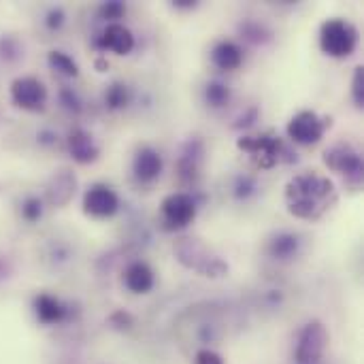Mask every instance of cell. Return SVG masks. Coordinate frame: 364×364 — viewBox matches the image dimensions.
Segmentation results:
<instances>
[{
    "mask_svg": "<svg viewBox=\"0 0 364 364\" xmlns=\"http://www.w3.org/2000/svg\"><path fill=\"white\" fill-rule=\"evenodd\" d=\"M284 196L290 215L305 222H318L337 203V190L333 179L316 171L294 175L288 181Z\"/></svg>",
    "mask_w": 364,
    "mask_h": 364,
    "instance_id": "1",
    "label": "cell"
},
{
    "mask_svg": "<svg viewBox=\"0 0 364 364\" xmlns=\"http://www.w3.org/2000/svg\"><path fill=\"white\" fill-rule=\"evenodd\" d=\"M237 147L247 154L252 164L260 171H271L282 162H292L288 156V147L284 139L275 132H256V134H243L237 141Z\"/></svg>",
    "mask_w": 364,
    "mask_h": 364,
    "instance_id": "2",
    "label": "cell"
},
{
    "mask_svg": "<svg viewBox=\"0 0 364 364\" xmlns=\"http://www.w3.org/2000/svg\"><path fill=\"white\" fill-rule=\"evenodd\" d=\"M358 47V30L343 17H331L320 26V49L335 60L350 58Z\"/></svg>",
    "mask_w": 364,
    "mask_h": 364,
    "instance_id": "3",
    "label": "cell"
},
{
    "mask_svg": "<svg viewBox=\"0 0 364 364\" xmlns=\"http://www.w3.org/2000/svg\"><path fill=\"white\" fill-rule=\"evenodd\" d=\"M198 215V203L188 192H173L160 203L158 224L164 232H181L194 224Z\"/></svg>",
    "mask_w": 364,
    "mask_h": 364,
    "instance_id": "4",
    "label": "cell"
},
{
    "mask_svg": "<svg viewBox=\"0 0 364 364\" xmlns=\"http://www.w3.org/2000/svg\"><path fill=\"white\" fill-rule=\"evenodd\" d=\"M328 128H331V117H322L320 113H316L311 109H303L290 117L286 132L294 145L314 147L324 139Z\"/></svg>",
    "mask_w": 364,
    "mask_h": 364,
    "instance_id": "5",
    "label": "cell"
},
{
    "mask_svg": "<svg viewBox=\"0 0 364 364\" xmlns=\"http://www.w3.org/2000/svg\"><path fill=\"white\" fill-rule=\"evenodd\" d=\"M11 102L26 113H43L49 102L47 85L34 75H21L11 81L9 87Z\"/></svg>",
    "mask_w": 364,
    "mask_h": 364,
    "instance_id": "6",
    "label": "cell"
},
{
    "mask_svg": "<svg viewBox=\"0 0 364 364\" xmlns=\"http://www.w3.org/2000/svg\"><path fill=\"white\" fill-rule=\"evenodd\" d=\"M328 341L331 335L326 331V326L320 320H311L307 322L299 337H296V346H294V360L299 364H316L320 363L328 350Z\"/></svg>",
    "mask_w": 364,
    "mask_h": 364,
    "instance_id": "7",
    "label": "cell"
},
{
    "mask_svg": "<svg viewBox=\"0 0 364 364\" xmlns=\"http://www.w3.org/2000/svg\"><path fill=\"white\" fill-rule=\"evenodd\" d=\"M324 164L337 173L343 175L352 186H360L364 175V162L360 151L350 143H335L324 151Z\"/></svg>",
    "mask_w": 364,
    "mask_h": 364,
    "instance_id": "8",
    "label": "cell"
},
{
    "mask_svg": "<svg viewBox=\"0 0 364 364\" xmlns=\"http://www.w3.org/2000/svg\"><path fill=\"white\" fill-rule=\"evenodd\" d=\"M83 213L92 220H111L119 213L122 200L113 186L96 181L83 192Z\"/></svg>",
    "mask_w": 364,
    "mask_h": 364,
    "instance_id": "9",
    "label": "cell"
},
{
    "mask_svg": "<svg viewBox=\"0 0 364 364\" xmlns=\"http://www.w3.org/2000/svg\"><path fill=\"white\" fill-rule=\"evenodd\" d=\"M32 316L41 326H60L70 318V305L51 292H38L32 296Z\"/></svg>",
    "mask_w": 364,
    "mask_h": 364,
    "instance_id": "10",
    "label": "cell"
},
{
    "mask_svg": "<svg viewBox=\"0 0 364 364\" xmlns=\"http://www.w3.org/2000/svg\"><path fill=\"white\" fill-rule=\"evenodd\" d=\"M164 171L162 154L151 145H141L132 156V177L139 183H154Z\"/></svg>",
    "mask_w": 364,
    "mask_h": 364,
    "instance_id": "11",
    "label": "cell"
},
{
    "mask_svg": "<svg viewBox=\"0 0 364 364\" xmlns=\"http://www.w3.org/2000/svg\"><path fill=\"white\" fill-rule=\"evenodd\" d=\"M94 45L100 51H111L115 55H128L134 49V34L130 32L128 26H124L122 21L117 23H107L100 32V36H96Z\"/></svg>",
    "mask_w": 364,
    "mask_h": 364,
    "instance_id": "12",
    "label": "cell"
},
{
    "mask_svg": "<svg viewBox=\"0 0 364 364\" xmlns=\"http://www.w3.org/2000/svg\"><path fill=\"white\" fill-rule=\"evenodd\" d=\"M66 149L70 154V158L77 162V164H94L98 158H100V147L98 143L94 141V136L85 130V128H73L66 139Z\"/></svg>",
    "mask_w": 364,
    "mask_h": 364,
    "instance_id": "13",
    "label": "cell"
},
{
    "mask_svg": "<svg viewBox=\"0 0 364 364\" xmlns=\"http://www.w3.org/2000/svg\"><path fill=\"white\" fill-rule=\"evenodd\" d=\"M122 284L130 294H149L156 286V273L145 260H134L124 269Z\"/></svg>",
    "mask_w": 364,
    "mask_h": 364,
    "instance_id": "14",
    "label": "cell"
},
{
    "mask_svg": "<svg viewBox=\"0 0 364 364\" xmlns=\"http://www.w3.org/2000/svg\"><path fill=\"white\" fill-rule=\"evenodd\" d=\"M203 154H205V147L200 141L192 139L186 143L179 160H177V175H179V181L186 183V186H192L198 175H200V166H203Z\"/></svg>",
    "mask_w": 364,
    "mask_h": 364,
    "instance_id": "15",
    "label": "cell"
},
{
    "mask_svg": "<svg viewBox=\"0 0 364 364\" xmlns=\"http://www.w3.org/2000/svg\"><path fill=\"white\" fill-rule=\"evenodd\" d=\"M75 190H77V179L70 171H58L47 188H45V203L51 205V207H66L73 196H75Z\"/></svg>",
    "mask_w": 364,
    "mask_h": 364,
    "instance_id": "16",
    "label": "cell"
},
{
    "mask_svg": "<svg viewBox=\"0 0 364 364\" xmlns=\"http://www.w3.org/2000/svg\"><path fill=\"white\" fill-rule=\"evenodd\" d=\"M243 60H245V53H243V47L237 41L222 38L211 49V64L222 73L239 70L243 66Z\"/></svg>",
    "mask_w": 364,
    "mask_h": 364,
    "instance_id": "17",
    "label": "cell"
},
{
    "mask_svg": "<svg viewBox=\"0 0 364 364\" xmlns=\"http://www.w3.org/2000/svg\"><path fill=\"white\" fill-rule=\"evenodd\" d=\"M267 254L277 262L294 260L301 254V237L294 232H277L267 243Z\"/></svg>",
    "mask_w": 364,
    "mask_h": 364,
    "instance_id": "18",
    "label": "cell"
},
{
    "mask_svg": "<svg viewBox=\"0 0 364 364\" xmlns=\"http://www.w3.org/2000/svg\"><path fill=\"white\" fill-rule=\"evenodd\" d=\"M45 198L43 196H36V194H26L19 205H17V213H19V220L28 226H36L43 218H45Z\"/></svg>",
    "mask_w": 364,
    "mask_h": 364,
    "instance_id": "19",
    "label": "cell"
},
{
    "mask_svg": "<svg viewBox=\"0 0 364 364\" xmlns=\"http://www.w3.org/2000/svg\"><path fill=\"white\" fill-rule=\"evenodd\" d=\"M47 66L64 79H77L79 77V64L73 60V55H68L62 49H51L47 53Z\"/></svg>",
    "mask_w": 364,
    "mask_h": 364,
    "instance_id": "20",
    "label": "cell"
},
{
    "mask_svg": "<svg viewBox=\"0 0 364 364\" xmlns=\"http://www.w3.org/2000/svg\"><path fill=\"white\" fill-rule=\"evenodd\" d=\"M203 98L211 109H224L232 100V90L224 81H209L203 90Z\"/></svg>",
    "mask_w": 364,
    "mask_h": 364,
    "instance_id": "21",
    "label": "cell"
},
{
    "mask_svg": "<svg viewBox=\"0 0 364 364\" xmlns=\"http://www.w3.org/2000/svg\"><path fill=\"white\" fill-rule=\"evenodd\" d=\"M105 107L109 111H122L130 105L132 100V94H130V87L124 83V81H113L107 90H105Z\"/></svg>",
    "mask_w": 364,
    "mask_h": 364,
    "instance_id": "22",
    "label": "cell"
},
{
    "mask_svg": "<svg viewBox=\"0 0 364 364\" xmlns=\"http://www.w3.org/2000/svg\"><path fill=\"white\" fill-rule=\"evenodd\" d=\"M23 58V45L13 34L0 36V60L4 64H17Z\"/></svg>",
    "mask_w": 364,
    "mask_h": 364,
    "instance_id": "23",
    "label": "cell"
},
{
    "mask_svg": "<svg viewBox=\"0 0 364 364\" xmlns=\"http://www.w3.org/2000/svg\"><path fill=\"white\" fill-rule=\"evenodd\" d=\"M66 23V11L62 6H49L45 13H43V19H41V26L45 32L49 34H58Z\"/></svg>",
    "mask_w": 364,
    "mask_h": 364,
    "instance_id": "24",
    "label": "cell"
},
{
    "mask_svg": "<svg viewBox=\"0 0 364 364\" xmlns=\"http://www.w3.org/2000/svg\"><path fill=\"white\" fill-rule=\"evenodd\" d=\"M58 102H60V107L64 109V111H68V113H81L83 111V102H81V98H79V94L73 90V87H68V85H62L60 87V92H58Z\"/></svg>",
    "mask_w": 364,
    "mask_h": 364,
    "instance_id": "25",
    "label": "cell"
},
{
    "mask_svg": "<svg viewBox=\"0 0 364 364\" xmlns=\"http://www.w3.org/2000/svg\"><path fill=\"white\" fill-rule=\"evenodd\" d=\"M98 15H100V19H105L107 23H117V21L126 15V4L119 2V0L102 2L100 9H98Z\"/></svg>",
    "mask_w": 364,
    "mask_h": 364,
    "instance_id": "26",
    "label": "cell"
},
{
    "mask_svg": "<svg viewBox=\"0 0 364 364\" xmlns=\"http://www.w3.org/2000/svg\"><path fill=\"white\" fill-rule=\"evenodd\" d=\"M256 181L252 179V177H245V175H239L237 179H235V186H232V194H235V198H239V200H247L250 196H254L256 194Z\"/></svg>",
    "mask_w": 364,
    "mask_h": 364,
    "instance_id": "27",
    "label": "cell"
},
{
    "mask_svg": "<svg viewBox=\"0 0 364 364\" xmlns=\"http://www.w3.org/2000/svg\"><path fill=\"white\" fill-rule=\"evenodd\" d=\"M352 100L358 109H364V68L356 66L352 77Z\"/></svg>",
    "mask_w": 364,
    "mask_h": 364,
    "instance_id": "28",
    "label": "cell"
},
{
    "mask_svg": "<svg viewBox=\"0 0 364 364\" xmlns=\"http://www.w3.org/2000/svg\"><path fill=\"white\" fill-rule=\"evenodd\" d=\"M192 364H226V363H224V358H222L215 350H211V348H200V350H196V354H194V358H192Z\"/></svg>",
    "mask_w": 364,
    "mask_h": 364,
    "instance_id": "29",
    "label": "cell"
},
{
    "mask_svg": "<svg viewBox=\"0 0 364 364\" xmlns=\"http://www.w3.org/2000/svg\"><path fill=\"white\" fill-rule=\"evenodd\" d=\"M58 141H60V136H58L55 130H51V128H38L36 130V145L38 147L51 149V147L58 145Z\"/></svg>",
    "mask_w": 364,
    "mask_h": 364,
    "instance_id": "30",
    "label": "cell"
},
{
    "mask_svg": "<svg viewBox=\"0 0 364 364\" xmlns=\"http://www.w3.org/2000/svg\"><path fill=\"white\" fill-rule=\"evenodd\" d=\"M241 32H243V36H245L247 41H254V43H260V41L264 38V30H262V26L256 23V21H245V23L241 26Z\"/></svg>",
    "mask_w": 364,
    "mask_h": 364,
    "instance_id": "31",
    "label": "cell"
},
{
    "mask_svg": "<svg viewBox=\"0 0 364 364\" xmlns=\"http://www.w3.org/2000/svg\"><path fill=\"white\" fill-rule=\"evenodd\" d=\"M175 9H196V0H175Z\"/></svg>",
    "mask_w": 364,
    "mask_h": 364,
    "instance_id": "32",
    "label": "cell"
}]
</instances>
